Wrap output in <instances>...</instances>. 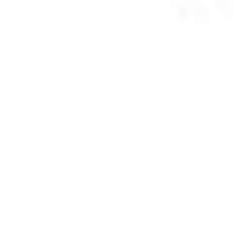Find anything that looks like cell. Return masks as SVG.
Segmentation results:
<instances>
[{
	"instance_id": "cell-1",
	"label": "cell",
	"mask_w": 249,
	"mask_h": 249,
	"mask_svg": "<svg viewBox=\"0 0 249 249\" xmlns=\"http://www.w3.org/2000/svg\"><path fill=\"white\" fill-rule=\"evenodd\" d=\"M187 8H195V16H202V8H233V0H187Z\"/></svg>"
}]
</instances>
